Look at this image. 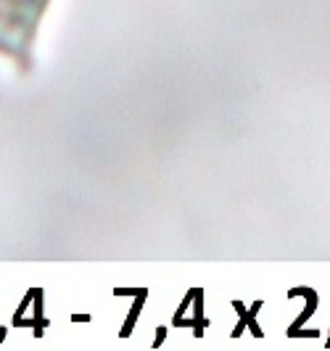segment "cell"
Wrapping results in <instances>:
<instances>
[{
    "mask_svg": "<svg viewBox=\"0 0 330 351\" xmlns=\"http://www.w3.org/2000/svg\"><path fill=\"white\" fill-rule=\"evenodd\" d=\"M45 8L48 0H0V53L19 66L32 64V45Z\"/></svg>",
    "mask_w": 330,
    "mask_h": 351,
    "instance_id": "obj_1",
    "label": "cell"
}]
</instances>
